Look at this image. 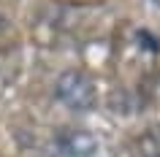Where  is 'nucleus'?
I'll return each mask as SVG.
<instances>
[{
  "label": "nucleus",
  "mask_w": 160,
  "mask_h": 157,
  "mask_svg": "<svg viewBox=\"0 0 160 157\" xmlns=\"http://www.w3.org/2000/svg\"><path fill=\"white\" fill-rule=\"evenodd\" d=\"M54 95L71 111H90L98 103V87L84 71H65L54 84Z\"/></svg>",
  "instance_id": "f257e3e1"
},
{
  "label": "nucleus",
  "mask_w": 160,
  "mask_h": 157,
  "mask_svg": "<svg viewBox=\"0 0 160 157\" xmlns=\"http://www.w3.org/2000/svg\"><path fill=\"white\" fill-rule=\"evenodd\" d=\"M57 152L60 157H95L98 155V141L92 133L82 127H71L57 135Z\"/></svg>",
  "instance_id": "f03ea898"
}]
</instances>
